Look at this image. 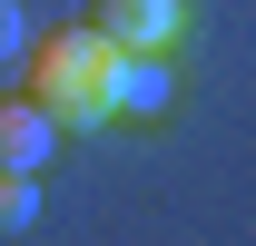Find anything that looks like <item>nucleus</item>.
Masks as SVG:
<instances>
[{"instance_id":"nucleus-1","label":"nucleus","mask_w":256,"mask_h":246,"mask_svg":"<svg viewBox=\"0 0 256 246\" xmlns=\"http://www.w3.org/2000/svg\"><path fill=\"white\" fill-rule=\"evenodd\" d=\"M20 89L50 108L60 128H108V108H98V69H108V40L89 30V20H60V30H30L20 40Z\"/></svg>"},{"instance_id":"nucleus-2","label":"nucleus","mask_w":256,"mask_h":246,"mask_svg":"<svg viewBox=\"0 0 256 246\" xmlns=\"http://www.w3.org/2000/svg\"><path fill=\"white\" fill-rule=\"evenodd\" d=\"M98 108H108V128H158L178 108V50H108Z\"/></svg>"},{"instance_id":"nucleus-3","label":"nucleus","mask_w":256,"mask_h":246,"mask_svg":"<svg viewBox=\"0 0 256 246\" xmlns=\"http://www.w3.org/2000/svg\"><path fill=\"white\" fill-rule=\"evenodd\" d=\"M108 50H178V40L197 30V0H89L79 10Z\"/></svg>"},{"instance_id":"nucleus-4","label":"nucleus","mask_w":256,"mask_h":246,"mask_svg":"<svg viewBox=\"0 0 256 246\" xmlns=\"http://www.w3.org/2000/svg\"><path fill=\"white\" fill-rule=\"evenodd\" d=\"M50 148H60V118L40 108L30 89H0V168H50Z\"/></svg>"},{"instance_id":"nucleus-5","label":"nucleus","mask_w":256,"mask_h":246,"mask_svg":"<svg viewBox=\"0 0 256 246\" xmlns=\"http://www.w3.org/2000/svg\"><path fill=\"white\" fill-rule=\"evenodd\" d=\"M30 216H40V178L30 168H0V236H20Z\"/></svg>"},{"instance_id":"nucleus-6","label":"nucleus","mask_w":256,"mask_h":246,"mask_svg":"<svg viewBox=\"0 0 256 246\" xmlns=\"http://www.w3.org/2000/svg\"><path fill=\"white\" fill-rule=\"evenodd\" d=\"M20 40H30V10H20V0H0V69L20 60Z\"/></svg>"}]
</instances>
